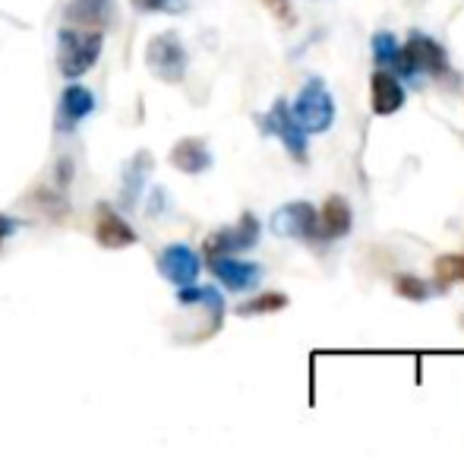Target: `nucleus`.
Here are the masks:
<instances>
[{
  "instance_id": "nucleus-1",
  "label": "nucleus",
  "mask_w": 464,
  "mask_h": 462,
  "mask_svg": "<svg viewBox=\"0 0 464 462\" xmlns=\"http://www.w3.org/2000/svg\"><path fill=\"white\" fill-rule=\"evenodd\" d=\"M104 48V29L92 25H63L57 32V70L63 80H82L98 64Z\"/></svg>"
},
{
  "instance_id": "nucleus-2",
  "label": "nucleus",
  "mask_w": 464,
  "mask_h": 462,
  "mask_svg": "<svg viewBox=\"0 0 464 462\" xmlns=\"http://www.w3.org/2000/svg\"><path fill=\"white\" fill-rule=\"evenodd\" d=\"M287 105H291V114L297 117V123L310 136L325 133L335 123V99H332L329 86L323 80H316V76L306 80L300 86V93L294 95V102H287Z\"/></svg>"
},
{
  "instance_id": "nucleus-3",
  "label": "nucleus",
  "mask_w": 464,
  "mask_h": 462,
  "mask_svg": "<svg viewBox=\"0 0 464 462\" xmlns=\"http://www.w3.org/2000/svg\"><path fill=\"white\" fill-rule=\"evenodd\" d=\"M398 76H446L449 74V54L436 38L414 32L401 44V54L395 64Z\"/></svg>"
},
{
  "instance_id": "nucleus-4",
  "label": "nucleus",
  "mask_w": 464,
  "mask_h": 462,
  "mask_svg": "<svg viewBox=\"0 0 464 462\" xmlns=\"http://www.w3.org/2000/svg\"><path fill=\"white\" fill-rule=\"evenodd\" d=\"M259 127H263L266 136H276L294 162H300V165H304V162L310 159V133H306V130L297 123V117L291 114L287 99L272 102L269 112L259 117Z\"/></svg>"
},
{
  "instance_id": "nucleus-5",
  "label": "nucleus",
  "mask_w": 464,
  "mask_h": 462,
  "mask_svg": "<svg viewBox=\"0 0 464 462\" xmlns=\"http://www.w3.org/2000/svg\"><path fill=\"white\" fill-rule=\"evenodd\" d=\"M146 67L159 76L161 83H180L187 76L189 54L187 44L180 42L178 32H161L146 44Z\"/></svg>"
},
{
  "instance_id": "nucleus-6",
  "label": "nucleus",
  "mask_w": 464,
  "mask_h": 462,
  "mask_svg": "<svg viewBox=\"0 0 464 462\" xmlns=\"http://www.w3.org/2000/svg\"><path fill=\"white\" fill-rule=\"evenodd\" d=\"M259 234H263V222H259L253 212H244L234 225L212 231L202 244V257H221V253H246L259 244Z\"/></svg>"
},
{
  "instance_id": "nucleus-7",
  "label": "nucleus",
  "mask_w": 464,
  "mask_h": 462,
  "mask_svg": "<svg viewBox=\"0 0 464 462\" xmlns=\"http://www.w3.org/2000/svg\"><path fill=\"white\" fill-rule=\"evenodd\" d=\"M269 229L278 238H294V241H306V244H316L319 241V210L306 200H294L285 203L272 212Z\"/></svg>"
},
{
  "instance_id": "nucleus-8",
  "label": "nucleus",
  "mask_w": 464,
  "mask_h": 462,
  "mask_svg": "<svg viewBox=\"0 0 464 462\" xmlns=\"http://www.w3.org/2000/svg\"><path fill=\"white\" fill-rule=\"evenodd\" d=\"M155 270L165 282H171L174 289H184V285L199 282L202 272V257L189 244H168L155 257Z\"/></svg>"
},
{
  "instance_id": "nucleus-9",
  "label": "nucleus",
  "mask_w": 464,
  "mask_h": 462,
  "mask_svg": "<svg viewBox=\"0 0 464 462\" xmlns=\"http://www.w3.org/2000/svg\"><path fill=\"white\" fill-rule=\"evenodd\" d=\"M206 266L212 270V276L218 279V285H225L227 291H250L263 282L266 270L253 260H240L237 253H221V257H208Z\"/></svg>"
},
{
  "instance_id": "nucleus-10",
  "label": "nucleus",
  "mask_w": 464,
  "mask_h": 462,
  "mask_svg": "<svg viewBox=\"0 0 464 462\" xmlns=\"http://www.w3.org/2000/svg\"><path fill=\"white\" fill-rule=\"evenodd\" d=\"M95 244L104 247V251H127L140 241V234L133 231V225L108 203H98L95 206Z\"/></svg>"
},
{
  "instance_id": "nucleus-11",
  "label": "nucleus",
  "mask_w": 464,
  "mask_h": 462,
  "mask_svg": "<svg viewBox=\"0 0 464 462\" xmlns=\"http://www.w3.org/2000/svg\"><path fill=\"white\" fill-rule=\"evenodd\" d=\"M408 102V89H404L401 76L395 70L376 67V74L370 76V108L376 117H389L401 112Z\"/></svg>"
},
{
  "instance_id": "nucleus-12",
  "label": "nucleus",
  "mask_w": 464,
  "mask_h": 462,
  "mask_svg": "<svg viewBox=\"0 0 464 462\" xmlns=\"http://www.w3.org/2000/svg\"><path fill=\"white\" fill-rule=\"evenodd\" d=\"M95 112V95L89 86H82V83L70 80V86L61 93V99H57V117H54V127L61 130V133H73L76 127H80L82 121H86L89 114Z\"/></svg>"
},
{
  "instance_id": "nucleus-13",
  "label": "nucleus",
  "mask_w": 464,
  "mask_h": 462,
  "mask_svg": "<svg viewBox=\"0 0 464 462\" xmlns=\"http://www.w3.org/2000/svg\"><path fill=\"white\" fill-rule=\"evenodd\" d=\"M354 225V210L342 193L325 197V203L319 206V241H342L351 234Z\"/></svg>"
},
{
  "instance_id": "nucleus-14",
  "label": "nucleus",
  "mask_w": 464,
  "mask_h": 462,
  "mask_svg": "<svg viewBox=\"0 0 464 462\" xmlns=\"http://www.w3.org/2000/svg\"><path fill=\"white\" fill-rule=\"evenodd\" d=\"M171 165L178 168L180 174H189V178H196V174H206L208 168H212V149L206 146V140H199V136H184L180 143H174L171 149Z\"/></svg>"
},
{
  "instance_id": "nucleus-15",
  "label": "nucleus",
  "mask_w": 464,
  "mask_h": 462,
  "mask_svg": "<svg viewBox=\"0 0 464 462\" xmlns=\"http://www.w3.org/2000/svg\"><path fill=\"white\" fill-rule=\"evenodd\" d=\"M111 13V0H67V16L70 25H92V29H104Z\"/></svg>"
},
{
  "instance_id": "nucleus-16",
  "label": "nucleus",
  "mask_w": 464,
  "mask_h": 462,
  "mask_svg": "<svg viewBox=\"0 0 464 462\" xmlns=\"http://www.w3.org/2000/svg\"><path fill=\"white\" fill-rule=\"evenodd\" d=\"M287 304L291 301H287L285 291H259V295H253L250 301H240L234 314L237 317H266V314H278V310H285Z\"/></svg>"
},
{
  "instance_id": "nucleus-17",
  "label": "nucleus",
  "mask_w": 464,
  "mask_h": 462,
  "mask_svg": "<svg viewBox=\"0 0 464 462\" xmlns=\"http://www.w3.org/2000/svg\"><path fill=\"white\" fill-rule=\"evenodd\" d=\"M370 51H372L376 67L395 70L398 54H401V42L395 38V32H376V35L370 38Z\"/></svg>"
},
{
  "instance_id": "nucleus-18",
  "label": "nucleus",
  "mask_w": 464,
  "mask_h": 462,
  "mask_svg": "<svg viewBox=\"0 0 464 462\" xmlns=\"http://www.w3.org/2000/svg\"><path fill=\"white\" fill-rule=\"evenodd\" d=\"M433 272H436V285H440V289L464 282V253H442V257H436Z\"/></svg>"
},
{
  "instance_id": "nucleus-19",
  "label": "nucleus",
  "mask_w": 464,
  "mask_h": 462,
  "mask_svg": "<svg viewBox=\"0 0 464 462\" xmlns=\"http://www.w3.org/2000/svg\"><path fill=\"white\" fill-rule=\"evenodd\" d=\"M392 289H395L398 298H404V301H427L430 295H433V289H430L427 282H423L420 276H411V272H404V276H395V282H392Z\"/></svg>"
},
{
  "instance_id": "nucleus-20",
  "label": "nucleus",
  "mask_w": 464,
  "mask_h": 462,
  "mask_svg": "<svg viewBox=\"0 0 464 462\" xmlns=\"http://www.w3.org/2000/svg\"><path fill=\"white\" fill-rule=\"evenodd\" d=\"M146 178H149V155L140 152L136 159H130V165H127V187H123V200H127V203H136L140 187L146 184Z\"/></svg>"
},
{
  "instance_id": "nucleus-21",
  "label": "nucleus",
  "mask_w": 464,
  "mask_h": 462,
  "mask_svg": "<svg viewBox=\"0 0 464 462\" xmlns=\"http://www.w3.org/2000/svg\"><path fill=\"white\" fill-rule=\"evenodd\" d=\"M140 13H184L187 0H130Z\"/></svg>"
},
{
  "instance_id": "nucleus-22",
  "label": "nucleus",
  "mask_w": 464,
  "mask_h": 462,
  "mask_svg": "<svg viewBox=\"0 0 464 462\" xmlns=\"http://www.w3.org/2000/svg\"><path fill=\"white\" fill-rule=\"evenodd\" d=\"M263 6L272 13V16L278 19V23H285V25H294V23H297V16H294L291 0H263Z\"/></svg>"
},
{
  "instance_id": "nucleus-23",
  "label": "nucleus",
  "mask_w": 464,
  "mask_h": 462,
  "mask_svg": "<svg viewBox=\"0 0 464 462\" xmlns=\"http://www.w3.org/2000/svg\"><path fill=\"white\" fill-rule=\"evenodd\" d=\"M70 181H73V162L61 159V162H57V168H54V187H57V191H67Z\"/></svg>"
},
{
  "instance_id": "nucleus-24",
  "label": "nucleus",
  "mask_w": 464,
  "mask_h": 462,
  "mask_svg": "<svg viewBox=\"0 0 464 462\" xmlns=\"http://www.w3.org/2000/svg\"><path fill=\"white\" fill-rule=\"evenodd\" d=\"M19 231V219H13L10 212H0V247Z\"/></svg>"
}]
</instances>
